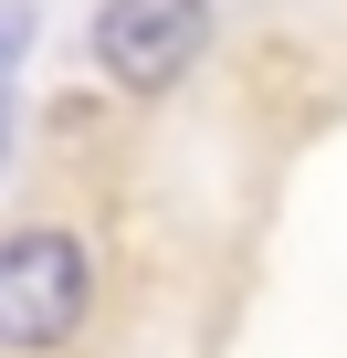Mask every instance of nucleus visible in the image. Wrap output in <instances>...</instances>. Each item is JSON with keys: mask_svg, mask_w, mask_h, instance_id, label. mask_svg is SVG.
<instances>
[{"mask_svg": "<svg viewBox=\"0 0 347 358\" xmlns=\"http://www.w3.org/2000/svg\"><path fill=\"white\" fill-rule=\"evenodd\" d=\"M84 316H95V264H84V243H74L64 222H22L11 243H0V337L43 358V348L84 337Z\"/></svg>", "mask_w": 347, "mask_h": 358, "instance_id": "nucleus-1", "label": "nucleus"}, {"mask_svg": "<svg viewBox=\"0 0 347 358\" xmlns=\"http://www.w3.org/2000/svg\"><path fill=\"white\" fill-rule=\"evenodd\" d=\"M211 53V0H105L95 11V64L116 95H168Z\"/></svg>", "mask_w": 347, "mask_h": 358, "instance_id": "nucleus-2", "label": "nucleus"}]
</instances>
